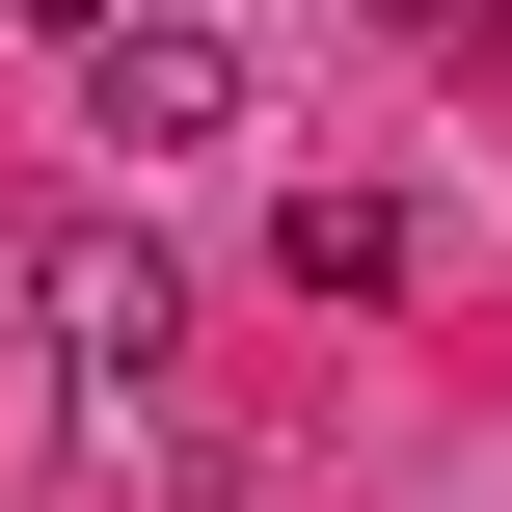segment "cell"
Listing matches in <instances>:
<instances>
[{
	"label": "cell",
	"mask_w": 512,
	"mask_h": 512,
	"mask_svg": "<svg viewBox=\"0 0 512 512\" xmlns=\"http://www.w3.org/2000/svg\"><path fill=\"white\" fill-rule=\"evenodd\" d=\"M27 324H54V378H81V405H162L189 270H162V243H108V216H54V243H27Z\"/></svg>",
	"instance_id": "cell-1"
},
{
	"label": "cell",
	"mask_w": 512,
	"mask_h": 512,
	"mask_svg": "<svg viewBox=\"0 0 512 512\" xmlns=\"http://www.w3.org/2000/svg\"><path fill=\"white\" fill-rule=\"evenodd\" d=\"M81 135H135V162H189V135H243V54H216L189 0H81Z\"/></svg>",
	"instance_id": "cell-2"
},
{
	"label": "cell",
	"mask_w": 512,
	"mask_h": 512,
	"mask_svg": "<svg viewBox=\"0 0 512 512\" xmlns=\"http://www.w3.org/2000/svg\"><path fill=\"white\" fill-rule=\"evenodd\" d=\"M270 270H297V297H405V189H297Z\"/></svg>",
	"instance_id": "cell-3"
},
{
	"label": "cell",
	"mask_w": 512,
	"mask_h": 512,
	"mask_svg": "<svg viewBox=\"0 0 512 512\" xmlns=\"http://www.w3.org/2000/svg\"><path fill=\"white\" fill-rule=\"evenodd\" d=\"M378 27H432V54H512V0H378Z\"/></svg>",
	"instance_id": "cell-4"
},
{
	"label": "cell",
	"mask_w": 512,
	"mask_h": 512,
	"mask_svg": "<svg viewBox=\"0 0 512 512\" xmlns=\"http://www.w3.org/2000/svg\"><path fill=\"white\" fill-rule=\"evenodd\" d=\"M54 27H81V0H54Z\"/></svg>",
	"instance_id": "cell-5"
}]
</instances>
